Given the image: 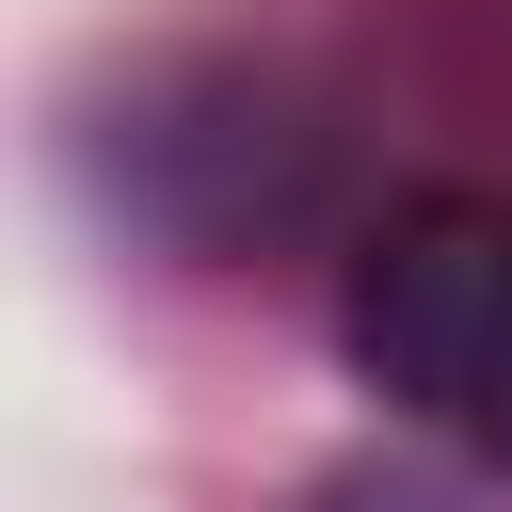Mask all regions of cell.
<instances>
[{
    "label": "cell",
    "instance_id": "6da1fadb",
    "mask_svg": "<svg viewBox=\"0 0 512 512\" xmlns=\"http://www.w3.org/2000/svg\"><path fill=\"white\" fill-rule=\"evenodd\" d=\"M336 336L400 416L448 432L480 352L512 336V192H416L400 224H368V256L336 288Z\"/></svg>",
    "mask_w": 512,
    "mask_h": 512
},
{
    "label": "cell",
    "instance_id": "7a4b0ae2",
    "mask_svg": "<svg viewBox=\"0 0 512 512\" xmlns=\"http://www.w3.org/2000/svg\"><path fill=\"white\" fill-rule=\"evenodd\" d=\"M304 512H448V480H416V464H336Z\"/></svg>",
    "mask_w": 512,
    "mask_h": 512
},
{
    "label": "cell",
    "instance_id": "3957f363",
    "mask_svg": "<svg viewBox=\"0 0 512 512\" xmlns=\"http://www.w3.org/2000/svg\"><path fill=\"white\" fill-rule=\"evenodd\" d=\"M448 432H464L480 464H512V336L480 352V384H464V416H448Z\"/></svg>",
    "mask_w": 512,
    "mask_h": 512
}]
</instances>
